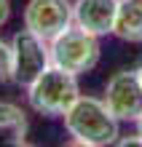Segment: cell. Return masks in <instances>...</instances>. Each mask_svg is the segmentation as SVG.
Listing matches in <instances>:
<instances>
[{
    "label": "cell",
    "instance_id": "1",
    "mask_svg": "<svg viewBox=\"0 0 142 147\" xmlns=\"http://www.w3.org/2000/svg\"><path fill=\"white\" fill-rule=\"evenodd\" d=\"M62 118H65V128L73 136V142L86 147H107L115 144L121 136L118 131L121 120L107 110L105 99L78 96Z\"/></svg>",
    "mask_w": 142,
    "mask_h": 147
},
{
    "label": "cell",
    "instance_id": "2",
    "mask_svg": "<svg viewBox=\"0 0 142 147\" xmlns=\"http://www.w3.org/2000/svg\"><path fill=\"white\" fill-rule=\"evenodd\" d=\"M81 96L78 75L65 72L59 67H46L35 80L27 86V102L38 115L46 118H62L70 110V105Z\"/></svg>",
    "mask_w": 142,
    "mask_h": 147
},
{
    "label": "cell",
    "instance_id": "3",
    "mask_svg": "<svg viewBox=\"0 0 142 147\" xmlns=\"http://www.w3.org/2000/svg\"><path fill=\"white\" fill-rule=\"evenodd\" d=\"M48 48H51V64L73 75L91 72L99 64V54H102L99 38L75 27V24H70L65 32H59L48 43Z\"/></svg>",
    "mask_w": 142,
    "mask_h": 147
},
{
    "label": "cell",
    "instance_id": "4",
    "mask_svg": "<svg viewBox=\"0 0 142 147\" xmlns=\"http://www.w3.org/2000/svg\"><path fill=\"white\" fill-rule=\"evenodd\" d=\"M11 67H14V86L27 88L46 67H51V48L48 40L30 32L27 27L11 38Z\"/></svg>",
    "mask_w": 142,
    "mask_h": 147
},
{
    "label": "cell",
    "instance_id": "5",
    "mask_svg": "<svg viewBox=\"0 0 142 147\" xmlns=\"http://www.w3.org/2000/svg\"><path fill=\"white\" fill-rule=\"evenodd\" d=\"M105 105L118 120L137 123L142 115V78L134 70H118L105 86Z\"/></svg>",
    "mask_w": 142,
    "mask_h": 147
},
{
    "label": "cell",
    "instance_id": "6",
    "mask_svg": "<svg viewBox=\"0 0 142 147\" xmlns=\"http://www.w3.org/2000/svg\"><path fill=\"white\" fill-rule=\"evenodd\" d=\"M73 24V3L70 0H30L24 5V27L43 40H54Z\"/></svg>",
    "mask_w": 142,
    "mask_h": 147
},
{
    "label": "cell",
    "instance_id": "7",
    "mask_svg": "<svg viewBox=\"0 0 142 147\" xmlns=\"http://www.w3.org/2000/svg\"><path fill=\"white\" fill-rule=\"evenodd\" d=\"M118 5H121V0H75L73 3V24L96 38L113 35Z\"/></svg>",
    "mask_w": 142,
    "mask_h": 147
},
{
    "label": "cell",
    "instance_id": "8",
    "mask_svg": "<svg viewBox=\"0 0 142 147\" xmlns=\"http://www.w3.org/2000/svg\"><path fill=\"white\" fill-rule=\"evenodd\" d=\"M113 35L126 43H142V0H121Z\"/></svg>",
    "mask_w": 142,
    "mask_h": 147
},
{
    "label": "cell",
    "instance_id": "9",
    "mask_svg": "<svg viewBox=\"0 0 142 147\" xmlns=\"http://www.w3.org/2000/svg\"><path fill=\"white\" fill-rule=\"evenodd\" d=\"M0 131L11 134V139L16 144H22L24 136H27V115H24V110L11 105V102H0Z\"/></svg>",
    "mask_w": 142,
    "mask_h": 147
},
{
    "label": "cell",
    "instance_id": "10",
    "mask_svg": "<svg viewBox=\"0 0 142 147\" xmlns=\"http://www.w3.org/2000/svg\"><path fill=\"white\" fill-rule=\"evenodd\" d=\"M0 83H14V67H11V43L0 40Z\"/></svg>",
    "mask_w": 142,
    "mask_h": 147
},
{
    "label": "cell",
    "instance_id": "11",
    "mask_svg": "<svg viewBox=\"0 0 142 147\" xmlns=\"http://www.w3.org/2000/svg\"><path fill=\"white\" fill-rule=\"evenodd\" d=\"M8 16H11V0H0V27L8 22Z\"/></svg>",
    "mask_w": 142,
    "mask_h": 147
},
{
    "label": "cell",
    "instance_id": "12",
    "mask_svg": "<svg viewBox=\"0 0 142 147\" xmlns=\"http://www.w3.org/2000/svg\"><path fill=\"white\" fill-rule=\"evenodd\" d=\"M137 134H139V139H142V115H139V120H137Z\"/></svg>",
    "mask_w": 142,
    "mask_h": 147
},
{
    "label": "cell",
    "instance_id": "13",
    "mask_svg": "<svg viewBox=\"0 0 142 147\" xmlns=\"http://www.w3.org/2000/svg\"><path fill=\"white\" fill-rule=\"evenodd\" d=\"M137 72H139V78H142V59H139V64H137Z\"/></svg>",
    "mask_w": 142,
    "mask_h": 147
}]
</instances>
